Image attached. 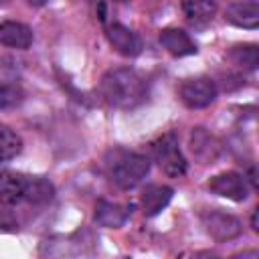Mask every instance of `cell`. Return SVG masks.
<instances>
[{"label": "cell", "mask_w": 259, "mask_h": 259, "mask_svg": "<svg viewBox=\"0 0 259 259\" xmlns=\"http://www.w3.org/2000/svg\"><path fill=\"white\" fill-rule=\"evenodd\" d=\"M251 227H253V231H259V227H257V208L251 214Z\"/></svg>", "instance_id": "19"}, {"label": "cell", "mask_w": 259, "mask_h": 259, "mask_svg": "<svg viewBox=\"0 0 259 259\" xmlns=\"http://www.w3.org/2000/svg\"><path fill=\"white\" fill-rule=\"evenodd\" d=\"M24 97V91L16 83H0V111L16 107Z\"/></svg>", "instance_id": "18"}, {"label": "cell", "mask_w": 259, "mask_h": 259, "mask_svg": "<svg viewBox=\"0 0 259 259\" xmlns=\"http://www.w3.org/2000/svg\"><path fill=\"white\" fill-rule=\"evenodd\" d=\"M225 20L233 26L255 30L259 26V4L253 0L247 2H233L225 10Z\"/></svg>", "instance_id": "11"}, {"label": "cell", "mask_w": 259, "mask_h": 259, "mask_svg": "<svg viewBox=\"0 0 259 259\" xmlns=\"http://www.w3.org/2000/svg\"><path fill=\"white\" fill-rule=\"evenodd\" d=\"M20 150H22V140H20V136H18L12 127L0 123V164L12 160L14 156H18Z\"/></svg>", "instance_id": "17"}, {"label": "cell", "mask_w": 259, "mask_h": 259, "mask_svg": "<svg viewBox=\"0 0 259 259\" xmlns=\"http://www.w3.org/2000/svg\"><path fill=\"white\" fill-rule=\"evenodd\" d=\"M0 2H2V0H0Z\"/></svg>", "instance_id": "23"}, {"label": "cell", "mask_w": 259, "mask_h": 259, "mask_svg": "<svg viewBox=\"0 0 259 259\" xmlns=\"http://www.w3.org/2000/svg\"><path fill=\"white\" fill-rule=\"evenodd\" d=\"M217 0H186L182 4V12L184 18L190 24H206L214 18L217 14Z\"/></svg>", "instance_id": "15"}, {"label": "cell", "mask_w": 259, "mask_h": 259, "mask_svg": "<svg viewBox=\"0 0 259 259\" xmlns=\"http://www.w3.org/2000/svg\"><path fill=\"white\" fill-rule=\"evenodd\" d=\"M26 2H28L30 6H36V8H38V6H45L49 0H26Z\"/></svg>", "instance_id": "20"}, {"label": "cell", "mask_w": 259, "mask_h": 259, "mask_svg": "<svg viewBox=\"0 0 259 259\" xmlns=\"http://www.w3.org/2000/svg\"><path fill=\"white\" fill-rule=\"evenodd\" d=\"M150 150H152V156L156 158V162L160 164V168L164 170L166 176L180 178L186 174V160L178 148L176 134L168 132V134L160 136L158 140H154L150 144Z\"/></svg>", "instance_id": "4"}, {"label": "cell", "mask_w": 259, "mask_h": 259, "mask_svg": "<svg viewBox=\"0 0 259 259\" xmlns=\"http://www.w3.org/2000/svg\"><path fill=\"white\" fill-rule=\"evenodd\" d=\"M99 93L105 103L117 109H132L146 99L148 83L146 79L127 67L107 71L99 81Z\"/></svg>", "instance_id": "1"}, {"label": "cell", "mask_w": 259, "mask_h": 259, "mask_svg": "<svg viewBox=\"0 0 259 259\" xmlns=\"http://www.w3.org/2000/svg\"><path fill=\"white\" fill-rule=\"evenodd\" d=\"M105 36L109 45L123 57H138L142 53V38L127 26L119 22H111L105 28Z\"/></svg>", "instance_id": "9"}, {"label": "cell", "mask_w": 259, "mask_h": 259, "mask_svg": "<svg viewBox=\"0 0 259 259\" xmlns=\"http://www.w3.org/2000/svg\"><path fill=\"white\" fill-rule=\"evenodd\" d=\"M150 172V158L136 152H121L111 164V180L121 190L136 188Z\"/></svg>", "instance_id": "3"}, {"label": "cell", "mask_w": 259, "mask_h": 259, "mask_svg": "<svg viewBox=\"0 0 259 259\" xmlns=\"http://www.w3.org/2000/svg\"><path fill=\"white\" fill-rule=\"evenodd\" d=\"M208 188L214 194H219L223 198H229V200H235V202H243L249 196L247 178L243 174H239V172H233V170L214 174L208 180Z\"/></svg>", "instance_id": "7"}, {"label": "cell", "mask_w": 259, "mask_h": 259, "mask_svg": "<svg viewBox=\"0 0 259 259\" xmlns=\"http://www.w3.org/2000/svg\"><path fill=\"white\" fill-rule=\"evenodd\" d=\"M229 61L245 71H255L259 65V47L255 42H241L231 47Z\"/></svg>", "instance_id": "16"}, {"label": "cell", "mask_w": 259, "mask_h": 259, "mask_svg": "<svg viewBox=\"0 0 259 259\" xmlns=\"http://www.w3.org/2000/svg\"><path fill=\"white\" fill-rule=\"evenodd\" d=\"M174 196V190L166 184H150L144 188L142 196H140V204L146 217H156L158 212H162L170 200Z\"/></svg>", "instance_id": "12"}, {"label": "cell", "mask_w": 259, "mask_h": 259, "mask_svg": "<svg viewBox=\"0 0 259 259\" xmlns=\"http://www.w3.org/2000/svg\"><path fill=\"white\" fill-rule=\"evenodd\" d=\"M253 2H257V0H253Z\"/></svg>", "instance_id": "22"}, {"label": "cell", "mask_w": 259, "mask_h": 259, "mask_svg": "<svg viewBox=\"0 0 259 259\" xmlns=\"http://www.w3.org/2000/svg\"><path fill=\"white\" fill-rule=\"evenodd\" d=\"M117 2H130V0H117Z\"/></svg>", "instance_id": "21"}, {"label": "cell", "mask_w": 259, "mask_h": 259, "mask_svg": "<svg viewBox=\"0 0 259 259\" xmlns=\"http://www.w3.org/2000/svg\"><path fill=\"white\" fill-rule=\"evenodd\" d=\"M190 152L200 164H212L221 154V142L202 125L190 132Z\"/></svg>", "instance_id": "8"}, {"label": "cell", "mask_w": 259, "mask_h": 259, "mask_svg": "<svg viewBox=\"0 0 259 259\" xmlns=\"http://www.w3.org/2000/svg\"><path fill=\"white\" fill-rule=\"evenodd\" d=\"M178 95L188 109H204L217 99V85L210 77H192L182 81Z\"/></svg>", "instance_id": "5"}, {"label": "cell", "mask_w": 259, "mask_h": 259, "mask_svg": "<svg viewBox=\"0 0 259 259\" xmlns=\"http://www.w3.org/2000/svg\"><path fill=\"white\" fill-rule=\"evenodd\" d=\"M55 196V186L45 176H28L12 170L0 172V202L2 204H47Z\"/></svg>", "instance_id": "2"}, {"label": "cell", "mask_w": 259, "mask_h": 259, "mask_svg": "<svg viewBox=\"0 0 259 259\" xmlns=\"http://www.w3.org/2000/svg\"><path fill=\"white\" fill-rule=\"evenodd\" d=\"M160 45L172 57H190V55H196V51H198L196 42L190 38V34L176 26L160 30Z\"/></svg>", "instance_id": "10"}, {"label": "cell", "mask_w": 259, "mask_h": 259, "mask_svg": "<svg viewBox=\"0 0 259 259\" xmlns=\"http://www.w3.org/2000/svg\"><path fill=\"white\" fill-rule=\"evenodd\" d=\"M202 225H204V231L217 243L233 241L243 233L241 221L229 212H223V210H206L202 214Z\"/></svg>", "instance_id": "6"}, {"label": "cell", "mask_w": 259, "mask_h": 259, "mask_svg": "<svg viewBox=\"0 0 259 259\" xmlns=\"http://www.w3.org/2000/svg\"><path fill=\"white\" fill-rule=\"evenodd\" d=\"M0 42L10 49L24 51L32 45V30L18 20H0Z\"/></svg>", "instance_id": "13"}, {"label": "cell", "mask_w": 259, "mask_h": 259, "mask_svg": "<svg viewBox=\"0 0 259 259\" xmlns=\"http://www.w3.org/2000/svg\"><path fill=\"white\" fill-rule=\"evenodd\" d=\"M130 212H132L130 206H123L119 202L99 200L95 206V221L105 229H119L130 219Z\"/></svg>", "instance_id": "14"}]
</instances>
